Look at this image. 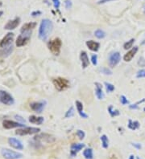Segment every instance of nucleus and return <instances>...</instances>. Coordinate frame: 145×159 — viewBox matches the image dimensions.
Returning a JSON list of instances; mask_svg holds the SVG:
<instances>
[{
  "label": "nucleus",
  "mask_w": 145,
  "mask_h": 159,
  "mask_svg": "<svg viewBox=\"0 0 145 159\" xmlns=\"http://www.w3.org/2000/svg\"><path fill=\"white\" fill-rule=\"evenodd\" d=\"M53 22L49 20V19H48V18L43 19L40 23V28H39V34H38L39 38L43 41H45V40H48L49 35L53 31Z\"/></svg>",
  "instance_id": "f257e3e1"
},
{
  "label": "nucleus",
  "mask_w": 145,
  "mask_h": 159,
  "mask_svg": "<svg viewBox=\"0 0 145 159\" xmlns=\"http://www.w3.org/2000/svg\"><path fill=\"white\" fill-rule=\"evenodd\" d=\"M61 45V40H60L59 38H56L54 40L49 41V43H48V47H49V49L50 50V52L55 55H58L60 54Z\"/></svg>",
  "instance_id": "f03ea898"
},
{
  "label": "nucleus",
  "mask_w": 145,
  "mask_h": 159,
  "mask_svg": "<svg viewBox=\"0 0 145 159\" xmlns=\"http://www.w3.org/2000/svg\"><path fill=\"white\" fill-rule=\"evenodd\" d=\"M31 31H27L21 32L16 40V46L17 47H23L27 44L30 38H31Z\"/></svg>",
  "instance_id": "7ed1b4c3"
},
{
  "label": "nucleus",
  "mask_w": 145,
  "mask_h": 159,
  "mask_svg": "<svg viewBox=\"0 0 145 159\" xmlns=\"http://www.w3.org/2000/svg\"><path fill=\"white\" fill-rule=\"evenodd\" d=\"M53 84L55 86V88L58 91H63L65 89H68L69 87V81L68 80L62 78V77H58L53 80Z\"/></svg>",
  "instance_id": "20e7f679"
},
{
  "label": "nucleus",
  "mask_w": 145,
  "mask_h": 159,
  "mask_svg": "<svg viewBox=\"0 0 145 159\" xmlns=\"http://www.w3.org/2000/svg\"><path fill=\"white\" fill-rule=\"evenodd\" d=\"M2 156L6 159H19L23 157V154L8 149H2L1 150Z\"/></svg>",
  "instance_id": "39448f33"
},
{
  "label": "nucleus",
  "mask_w": 145,
  "mask_h": 159,
  "mask_svg": "<svg viewBox=\"0 0 145 159\" xmlns=\"http://www.w3.org/2000/svg\"><path fill=\"white\" fill-rule=\"evenodd\" d=\"M40 131L39 128L35 127H24L23 128H19L16 131V134L19 136H24V135H31L37 133Z\"/></svg>",
  "instance_id": "423d86ee"
},
{
  "label": "nucleus",
  "mask_w": 145,
  "mask_h": 159,
  "mask_svg": "<svg viewBox=\"0 0 145 159\" xmlns=\"http://www.w3.org/2000/svg\"><path fill=\"white\" fill-rule=\"evenodd\" d=\"M0 102L6 105H11L15 103L12 96L6 91H0Z\"/></svg>",
  "instance_id": "0eeeda50"
},
{
  "label": "nucleus",
  "mask_w": 145,
  "mask_h": 159,
  "mask_svg": "<svg viewBox=\"0 0 145 159\" xmlns=\"http://www.w3.org/2000/svg\"><path fill=\"white\" fill-rule=\"evenodd\" d=\"M121 60V55L119 52H114L110 55L109 58V65L110 67H114L115 66H117V64L120 62Z\"/></svg>",
  "instance_id": "6e6552de"
},
{
  "label": "nucleus",
  "mask_w": 145,
  "mask_h": 159,
  "mask_svg": "<svg viewBox=\"0 0 145 159\" xmlns=\"http://www.w3.org/2000/svg\"><path fill=\"white\" fill-rule=\"evenodd\" d=\"M14 38V34L7 33L0 42V48H6L12 44V40Z\"/></svg>",
  "instance_id": "1a4fd4ad"
},
{
  "label": "nucleus",
  "mask_w": 145,
  "mask_h": 159,
  "mask_svg": "<svg viewBox=\"0 0 145 159\" xmlns=\"http://www.w3.org/2000/svg\"><path fill=\"white\" fill-rule=\"evenodd\" d=\"M3 126L5 128L10 129V128H19V127H25V125H24L23 123L16 122L13 121H10V120H5L3 122Z\"/></svg>",
  "instance_id": "9d476101"
},
{
  "label": "nucleus",
  "mask_w": 145,
  "mask_h": 159,
  "mask_svg": "<svg viewBox=\"0 0 145 159\" xmlns=\"http://www.w3.org/2000/svg\"><path fill=\"white\" fill-rule=\"evenodd\" d=\"M45 104L46 102L44 101H41V102H33L30 104V107L33 111L36 112L38 113H42L44 110V109L45 107Z\"/></svg>",
  "instance_id": "9b49d317"
},
{
  "label": "nucleus",
  "mask_w": 145,
  "mask_h": 159,
  "mask_svg": "<svg viewBox=\"0 0 145 159\" xmlns=\"http://www.w3.org/2000/svg\"><path fill=\"white\" fill-rule=\"evenodd\" d=\"M8 143L11 146L13 147L14 149H16V150H22L24 149V146H23L21 141L18 139H16V138H10L8 139Z\"/></svg>",
  "instance_id": "f8f14e48"
},
{
  "label": "nucleus",
  "mask_w": 145,
  "mask_h": 159,
  "mask_svg": "<svg viewBox=\"0 0 145 159\" xmlns=\"http://www.w3.org/2000/svg\"><path fill=\"white\" fill-rule=\"evenodd\" d=\"M19 23H20V18L17 17V18H14L13 20L8 21V23L4 26V29H6V30H14L18 27Z\"/></svg>",
  "instance_id": "ddd939ff"
},
{
  "label": "nucleus",
  "mask_w": 145,
  "mask_h": 159,
  "mask_svg": "<svg viewBox=\"0 0 145 159\" xmlns=\"http://www.w3.org/2000/svg\"><path fill=\"white\" fill-rule=\"evenodd\" d=\"M138 52V47H134L132 48L130 50L129 52H127V53H126L124 56V61L126 62H130L133 58L134 56L136 55V54Z\"/></svg>",
  "instance_id": "4468645a"
},
{
  "label": "nucleus",
  "mask_w": 145,
  "mask_h": 159,
  "mask_svg": "<svg viewBox=\"0 0 145 159\" xmlns=\"http://www.w3.org/2000/svg\"><path fill=\"white\" fill-rule=\"evenodd\" d=\"M84 147H85V144L81 143H76L73 144L71 146V151H70V153H71L72 157H75L77 155V153L80 151L81 150H82Z\"/></svg>",
  "instance_id": "2eb2a0df"
},
{
  "label": "nucleus",
  "mask_w": 145,
  "mask_h": 159,
  "mask_svg": "<svg viewBox=\"0 0 145 159\" xmlns=\"http://www.w3.org/2000/svg\"><path fill=\"white\" fill-rule=\"evenodd\" d=\"M81 64H82V67L83 68H86L89 64H90V60H89V57L87 55V53L86 52H81Z\"/></svg>",
  "instance_id": "dca6fc26"
},
{
  "label": "nucleus",
  "mask_w": 145,
  "mask_h": 159,
  "mask_svg": "<svg viewBox=\"0 0 145 159\" xmlns=\"http://www.w3.org/2000/svg\"><path fill=\"white\" fill-rule=\"evenodd\" d=\"M86 45L88 48L93 51V52H98L99 48H100V44L98 42H95L94 40H89L86 42Z\"/></svg>",
  "instance_id": "f3484780"
},
{
  "label": "nucleus",
  "mask_w": 145,
  "mask_h": 159,
  "mask_svg": "<svg viewBox=\"0 0 145 159\" xmlns=\"http://www.w3.org/2000/svg\"><path fill=\"white\" fill-rule=\"evenodd\" d=\"M96 86V90H95V94L97 98L99 100H102L104 98V93L102 92V85L99 83H95Z\"/></svg>",
  "instance_id": "a211bd4d"
},
{
  "label": "nucleus",
  "mask_w": 145,
  "mask_h": 159,
  "mask_svg": "<svg viewBox=\"0 0 145 159\" xmlns=\"http://www.w3.org/2000/svg\"><path fill=\"white\" fill-rule=\"evenodd\" d=\"M76 107H77V112L79 113V115L82 118H88V115L83 112V104L81 102H80L79 101H76Z\"/></svg>",
  "instance_id": "6ab92c4d"
},
{
  "label": "nucleus",
  "mask_w": 145,
  "mask_h": 159,
  "mask_svg": "<svg viewBox=\"0 0 145 159\" xmlns=\"http://www.w3.org/2000/svg\"><path fill=\"white\" fill-rule=\"evenodd\" d=\"M13 51V46L12 44L10 45L8 47H6V48H3V50L0 51V56L2 57H6L12 52Z\"/></svg>",
  "instance_id": "aec40b11"
},
{
  "label": "nucleus",
  "mask_w": 145,
  "mask_h": 159,
  "mask_svg": "<svg viewBox=\"0 0 145 159\" xmlns=\"http://www.w3.org/2000/svg\"><path fill=\"white\" fill-rule=\"evenodd\" d=\"M36 23H33V22H30V23H25L22 27L21 32L27 31H31L33 28H36Z\"/></svg>",
  "instance_id": "412c9836"
},
{
  "label": "nucleus",
  "mask_w": 145,
  "mask_h": 159,
  "mask_svg": "<svg viewBox=\"0 0 145 159\" xmlns=\"http://www.w3.org/2000/svg\"><path fill=\"white\" fill-rule=\"evenodd\" d=\"M29 121L32 123V124L41 125V124L44 122V117H42V116H31L29 117Z\"/></svg>",
  "instance_id": "4be33fe9"
},
{
  "label": "nucleus",
  "mask_w": 145,
  "mask_h": 159,
  "mask_svg": "<svg viewBox=\"0 0 145 159\" xmlns=\"http://www.w3.org/2000/svg\"><path fill=\"white\" fill-rule=\"evenodd\" d=\"M139 121H131V120H129L128 121V128L130 129H131V130H136L137 128H139Z\"/></svg>",
  "instance_id": "5701e85b"
},
{
  "label": "nucleus",
  "mask_w": 145,
  "mask_h": 159,
  "mask_svg": "<svg viewBox=\"0 0 145 159\" xmlns=\"http://www.w3.org/2000/svg\"><path fill=\"white\" fill-rule=\"evenodd\" d=\"M83 155L86 159H93L94 158V153H93V150L91 148H87L84 150Z\"/></svg>",
  "instance_id": "b1692460"
},
{
  "label": "nucleus",
  "mask_w": 145,
  "mask_h": 159,
  "mask_svg": "<svg viewBox=\"0 0 145 159\" xmlns=\"http://www.w3.org/2000/svg\"><path fill=\"white\" fill-rule=\"evenodd\" d=\"M101 141H102V147L104 149H107L109 146V140L108 138L106 137V135H102L101 137Z\"/></svg>",
  "instance_id": "393cba45"
},
{
  "label": "nucleus",
  "mask_w": 145,
  "mask_h": 159,
  "mask_svg": "<svg viewBox=\"0 0 145 159\" xmlns=\"http://www.w3.org/2000/svg\"><path fill=\"white\" fill-rule=\"evenodd\" d=\"M108 113H110V115H111L112 117H113V116H119V115L120 114V113H119V110L114 109V108H113V106H112V105H110V106H109Z\"/></svg>",
  "instance_id": "a878e982"
},
{
  "label": "nucleus",
  "mask_w": 145,
  "mask_h": 159,
  "mask_svg": "<svg viewBox=\"0 0 145 159\" xmlns=\"http://www.w3.org/2000/svg\"><path fill=\"white\" fill-rule=\"evenodd\" d=\"M94 35H95V36L98 39H103L106 36V33L102 30H101V29L96 30L95 32H94Z\"/></svg>",
  "instance_id": "bb28decb"
},
{
  "label": "nucleus",
  "mask_w": 145,
  "mask_h": 159,
  "mask_svg": "<svg viewBox=\"0 0 145 159\" xmlns=\"http://www.w3.org/2000/svg\"><path fill=\"white\" fill-rule=\"evenodd\" d=\"M134 42H135V39H131V40H130L129 41H127V43H124V48L125 49V50L131 48L133 46V43H134Z\"/></svg>",
  "instance_id": "cd10ccee"
},
{
  "label": "nucleus",
  "mask_w": 145,
  "mask_h": 159,
  "mask_svg": "<svg viewBox=\"0 0 145 159\" xmlns=\"http://www.w3.org/2000/svg\"><path fill=\"white\" fill-rule=\"evenodd\" d=\"M74 115V107H70L69 109L66 113H65V118H69V117H72V116Z\"/></svg>",
  "instance_id": "c85d7f7f"
},
{
  "label": "nucleus",
  "mask_w": 145,
  "mask_h": 159,
  "mask_svg": "<svg viewBox=\"0 0 145 159\" xmlns=\"http://www.w3.org/2000/svg\"><path fill=\"white\" fill-rule=\"evenodd\" d=\"M106 89V92H112L114 90V86L113 84H111L110 83L106 82L105 83Z\"/></svg>",
  "instance_id": "c756f323"
},
{
  "label": "nucleus",
  "mask_w": 145,
  "mask_h": 159,
  "mask_svg": "<svg viewBox=\"0 0 145 159\" xmlns=\"http://www.w3.org/2000/svg\"><path fill=\"white\" fill-rule=\"evenodd\" d=\"M145 101V99L144 98L143 100H141V101H138L137 103H136V104H131V105H129V108L131 109H138V104H141V103H143V102H144Z\"/></svg>",
  "instance_id": "7c9ffc66"
},
{
  "label": "nucleus",
  "mask_w": 145,
  "mask_h": 159,
  "mask_svg": "<svg viewBox=\"0 0 145 159\" xmlns=\"http://www.w3.org/2000/svg\"><path fill=\"white\" fill-rule=\"evenodd\" d=\"M136 77H137V78H144L145 69H141V70L138 71V72L136 73Z\"/></svg>",
  "instance_id": "2f4dec72"
},
{
  "label": "nucleus",
  "mask_w": 145,
  "mask_h": 159,
  "mask_svg": "<svg viewBox=\"0 0 145 159\" xmlns=\"http://www.w3.org/2000/svg\"><path fill=\"white\" fill-rule=\"evenodd\" d=\"M77 137L79 138V139H80V140H82V139H84V138H85L86 133H84V131H82V130L78 129V130L77 131Z\"/></svg>",
  "instance_id": "473e14b6"
},
{
  "label": "nucleus",
  "mask_w": 145,
  "mask_h": 159,
  "mask_svg": "<svg viewBox=\"0 0 145 159\" xmlns=\"http://www.w3.org/2000/svg\"><path fill=\"white\" fill-rule=\"evenodd\" d=\"M100 71H101L102 73L105 74V75H112V72L108 68H106V67H102L100 69Z\"/></svg>",
  "instance_id": "72a5a7b5"
},
{
  "label": "nucleus",
  "mask_w": 145,
  "mask_h": 159,
  "mask_svg": "<svg viewBox=\"0 0 145 159\" xmlns=\"http://www.w3.org/2000/svg\"><path fill=\"white\" fill-rule=\"evenodd\" d=\"M120 101H121V104H123V105H125V104H127L129 103V101H128V100H127V98H126V97L125 96H121L120 97Z\"/></svg>",
  "instance_id": "f704fd0d"
},
{
  "label": "nucleus",
  "mask_w": 145,
  "mask_h": 159,
  "mask_svg": "<svg viewBox=\"0 0 145 159\" xmlns=\"http://www.w3.org/2000/svg\"><path fill=\"white\" fill-rule=\"evenodd\" d=\"M91 62H92L93 65L96 66L98 64V55H93L92 57H91Z\"/></svg>",
  "instance_id": "c9c22d12"
},
{
  "label": "nucleus",
  "mask_w": 145,
  "mask_h": 159,
  "mask_svg": "<svg viewBox=\"0 0 145 159\" xmlns=\"http://www.w3.org/2000/svg\"><path fill=\"white\" fill-rule=\"evenodd\" d=\"M65 5L66 9H70L72 7V2L70 0H65Z\"/></svg>",
  "instance_id": "e433bc0d"
},
{
  "label": "nucleus",
  "mask_w": 145,
  "mask_h": 159,
  "mask_svg": "<svg viewBox=\"0 0 145 159\" xmlns=\"http://www.w3.org/2000/svg\"><path fill=\"white\" fill-rule=\"evenodd\" d=\"M53 2L54 7H55L56 10H58L59 7H60V0H53Z\"/></svg>",
  "instance_id": "4c0bfd02"
},
{
  "label": "nucleus",
  "mask_w": 145,
  "mask_h": 159,
  "mask_svg": "<svg viewBox=\"0 0 145 159\" xmlns=\"http://www.w3.org/2000/svg\"><path fill=\"white\" fill-rule=\"evenodd\" d=\"M40 15H41V11H33V12L31 13V16H33V17L40 16Z\"/></svg>",
  "instance_id": "58836bf2"
},
{
  "label": "nucleus",
  "mask_w": 145,
  "mask_h": 159,
  "mask_svg": "<svg viewBox=\"0 0 145 159\" xmlns=\"http://www.w3.org/2000/svg\"><path fill=\"white\" fill-rule=\"evenodd\" d=\"M111 1H114V0H99L98 1V4H104L106 3H108V2H111Z\"/></svg>",
  "instance_id": "ea45409f"
},
{
  "label": "nucleus",
  "mask_w": 145,
  "mask_h": 159,
  "mask_svg": "<svg viewBox=\"0 0 145 159\" xmlns=\"http://www.w3.org/2000/svg\"><path fill=\"white\" fill-rule=\"evenodd\" d=\"M133 146H135L136 149H138V150H140L141 149V145L139 143H133Z\"/></svg>",
  "instance_id": "a19ab883"
},
{
  "label": "nucleus",
  "mask_w": 145,
  "mask_h": 159,
  "mask_svg": "<svg viewBox=\"0 0 145 159\" xmlns=\"http://www.w3.org/2000/svg\"><path fill=\"white\" fill-rule=\"evenodd\" d=\"M16 119H17V120H19V121H22V122H23V123H24V122H25V120H24V119H22V117H21V116H17V115H16Z\"/></svg>",
  "instance_id": "79ce46f5"
},
{
  "label": "nucleus",
  "mask_w": 145,
  "mask_h": 159,
  "mask_svg": "<svg viewBox=\"0 0 145 159\" xmlns=\"http://www.w3.org/2000/svg\"><path fill=\"white\" fill-rule=\"evenodd\" d=\"M129 159H135V156H134L133 154H131V155L129 157Z\"/></svg>",
  "instance_id": "37998d69"
},
{
  "label": "nucleus",
  "mask_w": 145,
  "mask_h": 159,
  "mask_svg": "<svg viewBox=\"0 0 145 159\" xmlns=\"http://www.w3.org/2000/svg\"><path fill=\"white\" fill-rule=\"evenodd\" d=\"M141 44H142V45H144V44H145V39L144 40H143V42L141 43Z\"/></svg>",
  "instance_id": "c03bdc74"
},
{
  "label": "nucleus",
  "mask_w": 145,
  "mask_h": 159,
  "mask_svg": "<svg viewBox=\"0 0 145 159\" xmlns=\"http://www.w3.org/2000/svg\"><path fill=\"white\" fill-rule=\"evenodd\" d=\"M3 14V11H0V16H2Z\"/></svg>",
  "instance_id": "a18cd8bd"
},
{
  "label": "nucleus",
  "mask_w": 145,
  "mask_h": 159,
  "mask_svg": "<svg viewBox=\"0 0 145 159\" xmlns=\"http://www.w3.org/2000/svg\"><path fill=\"white\" fill-rule=\"evenodd\" d=\"M144 12H145V5H144Z\"/></svg>",
  "instance_id": "49530a36"
},
{
  "label": "nucleus",
  "mask_w": 145,
  "mask_h": 159,
  "mask_svg": "<svg viewBox=\"0 0 145 159\" xmlns=\"http://www.w3.org/2000/svg\"><path fill=\"white\" fill-rule=\"evenodd\" d=\"M144 112H145V108H144Z\"/></svg>",
  "instance_id": "de8ad7c7"
},
{
  "label": "nucleus",
  "mask_w": 145,
  "mask_h": 159,
  "mask_svg": "<svg viewBox=\"0 0 145 159\" xmlns=\"http://www.w3.org/2000/svg\"><path fill=\"white\" fill-rule=\"evenodd\" d=\"M137 159H140V158H137Z\"/></svg>",
  "instance_id": "09e8293b"
}]
</instances>
